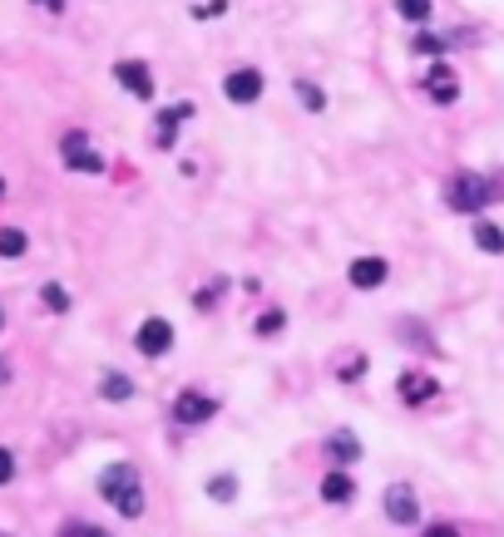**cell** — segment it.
<instances>
[{
  "label": "cell",
  "mask_w": 504,
  "mask_h": 537,
  "mask_svg": "<svg viewBox=\"0 0 504 537\" xmlns=\"http://www.w3.org/2000/svg\"><path fill=\"white\" fill-rule=\"evenodd\" d=\"M99 493H104V503L119 508V517L144 513V488H139V468L134 464H109L104 474H99Z\"/></svg>",
  "instance_id": "cell-1"
},
{
  "label": "cell",
  "mask_w": 504,
  "mask_h": 537,
  "mask_svg": "<svg viewBox=\"0 0 504 537\" xmlns=\"http://www.w3.org/2000/svg\"><path fill=\"white\" fill-rule=\"evenodd\" d=\"M490 198H494V183L484 178V173H455L450 188H445V202H450L455 212H480Z\"/></svg>",
  "instance_id": "cell-2"
},
{
  "label": "cell",
  "mask_w": 504,
  "mask_h": 537,
  "mask_svg": "<svg viewBox=\"0 0 504 537\" xmlns=\"http://www.w3.org/2000/svg\"><path fill=\"white\" fill-rule=\"evenodd\" d=\"M60 153H65V163H70L75 173H104V159L89 148V134H79V128L60 138Z\"/></svg>",
  "instance_id": "cell-3"
},
{
  "label": "cell",
  "mask_w": 504,
  "mask_h": 537,
  "mask_svg": "<svg viewBox=\"0 0 504 537\" xmlns=\"http://www.w3.org/2000/svg\"><path fill=\"white\" fill-rule=\"evenodd\" d=\"M114 79L129 89L134 99H153V74H149V64H144V60H119Z\"/></svg>",
  "instance_id": "cell-4"
},
{
  "label": "cell",
  "mask_w": 504,
  "mask_h": 537,
  "mask_svg": "<svg viewBox=\"0 0 504 537\" xmlns=\"http://www.w3.org/2000/svg\"><path fill=\"white\" fill-rule=\"evenodd\" d=\"M134 346H139V355H169L173 350V326L169 321H144L139 326V336H134Z\"/></svg>",
  "instance_id": "cell-5"
},
{
  "label": "cell",
  "mask_w": 504,
  "mask_h": 537,
  "mask_svg": "<svg viewBox=\"0 0 504 537\" xmlns=\"http://www.w3.org/2000/svg\"><path fill=\"white\" fill-rule=\"evenodd\" d=\"M223 94L233 99V104H258L262 99V74L258 69H233L223 79Z\"/></svg>",
  "instance_id": "cell-6"
},
{
  "label": "cell",
  "mask_w": 504,
  "mask_h": 537,
  "mask_svg": "<svg viewBox=\"0 0 504 537\" xmlns=\"http://www.w3.org/2000/svg\"><path fill=\"white\" fill-rule=\"evenodd\" d=\"M386 517L396 527H416V517H420V503H416V493H410L406 484H396V488H386Z\"/></svg>",
  "instance_id": "cell-7"
},
{
  "label": "cell",
  "mask_w": 504,
  "mask_h": 537,
  "mask_svg": "<svg viewBox=\"0 0 504 537\" xmlns=\"http://www.w3.org/2000/svg\"><path fill=\"white\" fill-rule=\"evenodd\" d=\"M213 410H218V404L208 400V395L183 390V395H178V404H173V419H178V424H208V419H213Z\"/></svg>",
  "instance_id": "cell-8"
},
{
  "label": "cell",
  "mask_w": 504,
  "mask_h": 537,
  "mask_svg": "<svg viewBox=\"0 0 504 537\" xmlns=\"http://www.w3.org/2000/svg\"><path fill=\"white\" fill-rule=\"evenodd\" d=\"M346 276H351V286H356V291H376V286H381V281L391 276V266L381 262V256H356V262H351V272H346Z\"/></svg>",
  "instance_id": "cell-9"
},
{
  "label": "cell",
  "mask_w": 504,
  "mask_h": 537,
  "mask_svg": "<svg viewBox=\"0 0 504 537\" xmlns=\"http://www.w3.org/2000/svg\"><path fill=\"white\" fill-rule=\"evenodd\" d=\"M435 395H440L435 375H426V370H410V375H401V400H406V404H426V400H435Z\"/></svg>",
  "instance_id": "cell-10"
},
{
  "label": "cell",
  "mask_w": 504,
  "mask_h": 537,
  "mask_svg": "<svg viewBox=\"0 0 504 537\" xmlns=\"http://www.w3.org/2000/svg\"><path fill=\"white\" fill-rule=\"evenodd\" d=\"M426 89H430L435 104H455V99H460V79L450 74V64H435V69L426 74Z\"/></svg>",
  "instance_id": "cell-11"
},
{
  "label": "cell",
  "mask_w": 504,
  "mask_h": 537,
  "mask_svg": "<svg viewBox=\"0 0 504 537\" xmlns=\"http://www.w3.org/2000/svg\"><path fill=\"white\" fill-rule=\"evenodd\" d=\"M188 114H194V104H173V109H163L159 124H153V143H159V148H173V143H178V124H183Z\"/></svg>",
  "instance_id": "cell-12"
},
{
  "label": "cell",
  "mask_w": 504,
  "mask_h": 537,
  "mask_svg": "<svg viewBox=\"0 0 504 537\" xmlns=\"http://www.w3.org/2000/svg\"><path fill=\"white\" fill-rule=\"evenodd\" d=\"M322 498H326V503H351V498H356V484L342 474V468H332V474L322 478Z\"/></svg>",
  "instance_id": "cell-13"
},
{
  "label": "cell",
  "mask_w": 504,
  "mask_h": 537,
  "mask_svg": "<svg viewBox=\"0 0 504 537\" xmlns=\"http://www.w3.org/2000/svg\"><path fill=\"white\" fill-rule=\"evenodd\" d=\"M326 453H332L336 464H356V459H361V439H356V434H332V443H326Z\"/></svg>",
  "instance_id": "cell-14"
},
{
  "label": "cell",
  "mask_w": 504,
  "mask_h": 537,
  "mask_svg": "<svg viewBox=\"0 0 504 537\" xmlns=\"http://www.w3.org/2000/svg\"><path fill=\"white\" fill-rule=\"evenodd\" d=\"M475 247H480V252H490V256H500V252H504V232L494 227V222H475Z\"/></svg>",
  "instance_id": "cell-15"
},
{
  "label": "cell",
  "mask_w": 504,
  "mask_h": 537,
  "mask_svg": "<svg viewBox=\"0 0 504 537\" xmlns=\"http://www.w3.org/2000/svg\"><path fill=\"white\" fill-rule=\"evenodd\" d=\"M99 395H104V400H129L134 379L129 375H104V379H99Z\"/></svg>",
  "instance_id": "cell-16"
},
{
  "label": "cell",
  "mask_w": 504,
  "mask_h": 537,
  "mask_svg": "<svg viewBox=\"0 0 504 537\" xmlns=\"http://www.w3.org/2000/svg\"><path fill=\"white\" fill-rule=\"evenodd\" d=\"M208 498H213V503H233V498H237V478L233 474H218L213 484H208Z\"/></svg>",
  "instance_id": "cell-17"
},
{
  "label": "cell",
  "mask_w": 504,
  "mask_h": 537,
  "mask_svg": "<svg viewBox=\"0 0 504 537\" xmlns=\"http://www.w3.org/2000/svg\"><path fill=\"white\" fill-rule=\"evenodd\" d=\"M396 15H406L410 25H426L430 20V0H396Z\"/></svg>",
  "instance_id": "cell-18"
},
{
  "label": "cell",
  "mask_w": 504,
  "mask_h": 537,
  "mask_svg": "<svg viewBox=\"0 0 504 537\" xmlns=\"http://www.w3.org/2000/svg\"><path fill=\"white\" fill-rule=\"evenodd\" d=\"M0 256H25V232H15V227H0Z\"/></svg>",
  "instance_id": "cell-19"
},
{
  "label": "cell",
  "mask_w": 504,
  "mask_h": 537,
  "mask_svg": "<svg viewBox=\"0 0 504 537\" xmlns=\"http://www.w3.org/2000/svg\"><path fill=\"white\" fill-rule=\"evenodd\" d=\"M40 296H45V305H50V311H70V291H65L60 281H50Z\"/></svg>",
  "instance_id": "cell-20"
},
{
  "label": "cell",
  "mask_w": 504,
  "mask_h": 537,
  "mask_svg": "<svg viewBox=\"0 0 504 537\" xmlns=\"http://www.w3.org/2000/svg\"><path fill=\"white\" fill-rule=\"evenodd\" d=\"M282 326H287V316H282V311H268V316L258 321V336H282Z\"/></svg>",
  "instance_id": "cell-21"
},
{
  "label": "cell",
  "mask_w": 504,
  "mask_h": 537,
  "mask_svg": "<svg viewBox=\"0 0 504 537\" xmlns=\"http://www.w3.org/2000/svg\"><path fill=\"white\" fill-rule=\"evenodd\" d=\"M60 537H109L104 527H95V523H65V533Z\"/></svg>",
  "instance_id": "cell-22"
},
{
  "label": "cell",
  "mask_w": 504,
  "mask_h": 537,
  "mask_svg": "<svg viewBox=\"0 0 504 537\" xmlns=\"http://www.w3.org/2000/svg\"><path fill=\"white\" fill-rule=\"evenodd\" d=\"M297 94H302V104H307V109H326V94H322V89H311V85H297Z\"/></svg>",
  "instance_id": "cell-23"
},
{
  "label": "cell",
  "mask_w": 504,
  "mask_h": 537,
  "mask_svg": "<svg viewBox=\"0 0 504 537\" xmlns=\"http://www.w3.org/2000/svg\"><path fill=\"white\" fill-rule=\"evenodd\" d=\"M336 375H342V379H361V375H366V355H356V360H346V365H342V370H336Z\"/></svg>",
  "instance_id": "cell-24"
},
{
  "label": "cell",
  "mask_w": 504,
  "mask_h": 537,
  "mask_svg": "<svg viewBox=\"0 0 504 537\" xmlns=\"http://www.w3.org/2000/svg\"><path fill=\"white\" fill-rule=\"evenodd\" d=\"M11 478H15V453L0 449V484H11Z\"/></svg>",
  "instance_id": "cell-25"
},
{
  "label": "cell",
  "mask_w": 504,
  "mask_h": 537,
  "mask_svg": "<svg viewBox=\"0 0 504 537\" xmlns=\"http://www.w3.org/2000/svg\"><path fill=\"white\" fill-rule=\"evenodd\" d=\"M426 537H460V527H450V523H435Z\"/></svg>",
  "instance_id": "cell-26"
},
{
  "label": "cell",
  "mask_w": 504,
  "mask_h": 537,
  "mask_svg": "<svg viewBox=\"0 0 504 537\" xmlns=\"http://www.w3.org/2000/svg\"><path fill=\"white\" fill-rule=\"evenodd\" d=\"M416 50H420V54H440V40H430V35H420V40H416Z\"/></svg>",
  "instance_id": "cell-27"
},
{
  "label": "cell",
  "mask_w": 504,
  "mask_h": 537,
  "mask_svg": "<svg viewBox=\"0 0 504 537\" xmlns=\"http://www.w3.org/2000/svg\"><path fill=\"white\" fill-rule=\"evenodd\" d=\"M40 5H50V11H65V0H40Z\"/></svg>",
  "instance_id": "cell-28"
},
{
  "label": "cell",
  "mask_w": 504,
  "mask_h": 537,
  "mask_svg": "<svg viewBox=\"0 0 504 537\" xmlns=\"http://www.w3.org/2000/svg\"><path fill=\"white\" fill-rule=\"evenodd\" d=\"M0 379H5V365H0Z\"/></svg>",
  "instance_id": "cell-29"
},
{
  "label": "cell",
  "mask_w": 504,
  "mask_h": 537,
  "mask_svg": "<svg viewBox=\"0 0 504 537\" xmlns=\"http://www.w3.org/2000/svg\"><path fill=\"white\" fill-rule=\"evenodd\" d=\"M0 192H5V183H0Z\"/></svg>",
  "instance_id": "cell-30"
}]
</instances>
